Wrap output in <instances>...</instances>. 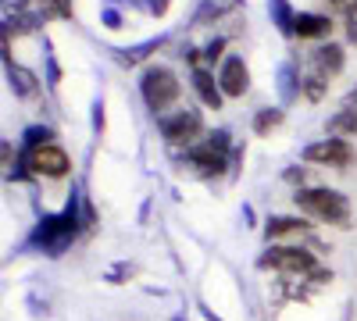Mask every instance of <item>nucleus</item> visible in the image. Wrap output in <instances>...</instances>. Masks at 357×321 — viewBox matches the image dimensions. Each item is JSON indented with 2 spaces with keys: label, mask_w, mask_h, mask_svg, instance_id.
<instances>
[{
  "label": "nucleus",
  "mask_w": 357,
  "mask_h": 321,
  "mask_svg": "<svg viewBox=\"0 0 357 321\" xmlns=\"http://www.w3.org/2000/svg\"><path fill=\"white\" fill-rule=\"evenodd\" d=\"M79 228H86V225H82V218H79V193H72L68 208H65L61 214H43V218H40V225L33 228V236H29V246L43 250L47 257H61V253L75 243Z\"/></svg>",
  "instance_id": "obj_1"
},
{
  "label": "nucleus",
  "mask_w": 357,
  "mask_h": 321,
  "mask_svg": "<svg viewBox=\"0 0 357 321\" xmlns=\"http://www.w3.org/2000/svg\"><path fill=\"white\" fill-rule=\"evenodd\" d=\"M293 203L296 211L314 218V221H325V225H336V228H347L350 225V200L340 193V189H329V186H304L293 193Z\"/></svg>",
  "instance_id": "obj_2"
},
{
  "label": "nucleus",
  "mask_w": 357,
  "mask_h": 321,
  "mask_svg": "<svg viewBox=\"0 0 357 321\" xmlns=\"http://www.w3.org/2000/svg\"><path fill=\"white\" fill-rule=\"evenodd\" d=\"M229 154H232V136L229 129H215L204 139H197L186 150V161L197 175H222L229 168Z\"/></svg>",
  "instance_id": "obj_3"
},
{
  "label": "nucleus",
  "mask_w": 357,
  "mask_h": 321,
  "mask_svg": "<svg viewBox=\"0 0 357 321\" xmlns=\"http://www.w3.org/2000/svg\"><path fill=\"white\" fill-rule=\"evenodd\" d=\"M257 268L261 272H279V275H289V279H301V275H311L318 272V257L307 250V246H282V243H272L261 257H257Z\"/></svg>",
  "instance_id": "obj_4"
},
{
  "label": "nucleus",
  "mask_w": 357,
  "mask_h": 321,
  "mask_svg": "<svg viewBox=\"0 0 357 321\" xmlns=\"http://www.w3.org/2000/svg\"><path fill=\"white\" fill-rule=\"evenodd\" d=\"M178 75L172 72V68H165V65H146L143 68V75H139V93H143V104L151 107L158 118L161 114L178 100Z\"/></svg>",
  "instance_id": "obj_5"
},
{
  "label": "nucleus",
  "mask_w": 357,
  "mask_h": 321,
  "mask_svg": "<svg viewBox=\"0 0 357 321\" xmlns=\"http://www.w3.org/2000/svg\"><path fill=\"white\" fill-rule=\"evenodd\" d=\"M158 129H161L168 147H186L190 150L197 143V136L204 132V118H200L197 107H175V111H165L158 118Z\"/></svg>",
  "instance_id": "obj_6"
},
{
  "label": "nucleus",
  "mask_w": 357,
  "mask_h": 321,
  "mask_svg": "<svg viewBox=\"0 0 357 321\" xmlns=\"http://www.w3.org/2000/svg\"><path fill=\"white\" fill-rule=\"evenodd\" d=\"M25 168L33 175H43V179H65L72 171V161L57 143H43V147L25 150Z\"/></svg>",
  "instance_id": "obj_7"
},
{
  "label": "nucleus",
  "mask_w": 357,
  "mask_h": 321,
  "mask_svg": "<svg viewBox=\"0 0 357 321\" xmlns=\"http://www.w3.org/2000/svg\"><path fill=\"white\" fill-rule=\"evenodd\" d=\"M307 164H325V168H347L354 164V147L347 139H336V136H325V139H314L304 147L301 154Z\"/></svg>",
  "instance_id": "obj_8"
},
{
  "label": "nucleus",
  "mask_w": 357,
  "mask_h": 321,
  "mask_svg": "<svg viewBox=\"0 0 357 321\" xmlns=\"http://www.w3.org/2000/svg\"><path fill=\"white\" fill-rule=\"evenodd\" d=\"M218 86H222V93L225 97H243L250 90V68L243 57H225L222 68H218Z\"/></svg>",
  "instance_id": "obj_9"
},
{
  "label": "nucleus",
  "mask_w": 357,
  "mask_h": 321,
  "mask_svg": "<svg viewBox=\"0 0 357 321\" xmlns=\"http://www.w3.org/2000/svg\"><path fill=\"white\" fill-rule=\"evenodd\" d=\"M190 86H193V93L200 97V104H204V107H211V111H218V107H222V97H225V93H222L218 75H215L211 68H204V65H200V68H193V72H190Z\"/></svg>",
  "instance_id": "obj_10"
},
{
  "label": "nucleus",
  "mask_w": 357,
  "mask_h": 321,
  "mask_svg": "<svg viewBox=\"0 0 357 321\" xmlns=\"http://www.w3.org/2000/svg\"><path fill=\"white\" fill-rule=\"evenodd\" d=\"M343 65H347V54H343L340 43H321V47L311 54V68H314L318 75H325V79H336V75L343 72Z\"/></svg>",
  "instance_id": "obj_11"
},
{
  "label": "nucleus",
  "mask_w": 357,
  "mask_h": 321,
  "mask_svg": "<svg viewBox=\"0 0 357 321\" xmlns=\"http://www.w3.org/2000/svg\"><path fill=\"white\" fill-rule=\"evenodd\" d=\"M333 33V18L329 15H318V11H301L293 25V36L301 40H329Z\"/></svg>",
  "instance_id": "obj_12"
},
{
  "label": "nucleus",
  "mask_w": 357,
  "mask_h": 321,
  "mask_svg": "<svg viewBox=\"0 0 357 321\" xmlns=\"http://www.w3.org/2000/svg\"><path fill=\"white\" fill-rule=\"evenodd\" d=\"M296 232H307V221L304 218H289V214H272L264 221V240L268 243H275V240H282V236H296Z\"/></svg>",
  "instance_id": "obj_13"
},
{
  "label": "nucleus",
  "mask_w": 357,
  "mask_h": 321,
  "mask_svg": "<svg viewBox=\"0 0 357 321\" xmlns=\"http://www.w3.org/2000/svg\"><path fill=\"white\" fill-rule=\"evenodd\" d=\"M8 79H11V90H15V97H22V100L36 97V90H40V79H36V72H29L25 65L11 61V57H8Z\"/></svg>",
  "instance_id": "obj_14"
},
{
  "label": "nucleus",
  "mask_w": 357,
  "mask_h": 321,
  "mask_svg": "<svg viewBox=\"0 0 357 321\" xmlns=\"http://www.w3.org/2000/svg\"><path fill=\"white\" fill-rule=\"evenodd\" d=\"M243 0H200V8H197V15H193V25H207V22H218V18H225L229 11H236Z\"/></svg>",
  "instance_id": "obj_15"
},
{
  "label": "nucleus",
  "mask_w": 357,
  "mask_h": 321,
  "mask_svg": "<svg viewBox=\"0 0 357 321\" xmlns=\"http://www.w3.org/2000/svg\"><path fill=\"white\" fill-rule=\"evenodd\" d=\"M165 43H168V36L161 33V36L146 40V43H136V47H126V50H114V54H118V61H122V65H139V61H146L151 54H158Z\"/></svg>",
  "instance_id": "obj_16"
},
{
  "label": "nucleus",
  "mask_w": 357,
  "mask_h": 321,
  "mask_svg": "<svg viewBox=\"0 0 357 321\" xmlns=\"http://www.w3.org/2000/svg\"><path fill=\"white\" fill-rule=\"evenodd\" d=\"M325 132L329 136H336V139H347V136H357V111H350V107H343V111H336L329 122H325Z\"/></svg>",
  "instance_id": "obj_17"
},
{
  "label": "nucleus",
  "mask_w": 357,
  "mask_h": 321,
  "mask_svg": "<svg viewBox=\"0 0 357 321\" xmlns=\"http://www.w3.org/2000/svg\"><path fill=\"white\" fill-rule=\"evenodd\" d=\"M268 15H272V25L279 29L282 36H293V25H296V11L289 8V0H268Z\"/></svg>",
  "instance_id": "obj_18"
},
{
  "label": "nucleus",
  "mask_w": 357,
  "mask_h": 321,
  "mask_svg": "<svg viewBox=\"0 0 357 321\" xmlns=\"http://www.w3.org/2000/svg\"><path fill=\"white\" fill-rule=\"evenodd\" d=\"M279 93H282L286 104H289L293 97H301V75H296V61H286V65L279 68Z\"/></svg>",
  "instance_id": "obj_19"
},
{
  "label": "nucleus",
  "mask_w": 357,
  "mask_h": 321,
  "mask_svg": "<svg viewBox=\"0 0 357 321\" xmlns=\"http://www.w3.org/2000/svg\"><path fill=\"white\" fill-rule=\"evenodd\" d=\"M282 118H286V111H282V107H261V111L254 114V132H257V136L275 132V129L282 125Z\"/></svg>",
  "instance_id": "obj_20"
},
{
  "label": "nucleus",
  "mask_w": 357,
  "mask_h": 321,
  "mask_svg": "<svg viewBox=\"0 0 357 321\" xmlns=\"http://www.w3.org/2000/svg\"><path fill=\"white\" fill-rule=\"evenodd\" d=\"M325 90H329V79L318 75L314 68L301 79V97H307V100H321V97H325Z\"/></svg>",
  "instance_id": "obj_21"
},
{
  "label": "nucleus",
  "mask_w": 357,
  "mask_h": 321,
  "mask_svg": "<svg viewBox=\"0 0 357 321\" xmlns=\"http://www.w3.org/2000/svg\"><path fill=\"white\" fill-rule=\"evenodd\" d=\"M50 139H54V129H47V125H29V129L22 132V147L33 150V147H43V143H50Z\"/></svg>",
  "instance_id": "obj_22"
},
{
  "label": "nucleus",
  "mask_w": 357,
  "mask_h": 321,
  "mask_svg": "<svg viewBox=\"0 0 357 321\" xmlns=\"http://www.w3.org/2000/svg\"><path fill=\"white\" fill-rule=\"evenodd\" d=\"M222 50H225V36H215L211 43L204 47V61H207V65H215L218 57H222Z\"/></svg>",
  "instance_id": "obj_23"
},
{
  "label": "nucleus",
  "mask_w": 357,
  "mask_h": 321,
  "mask_svg": "<svg viewBox=\"0 0 357 321\" xmlns=\"http://www.w3.org/2000/svg\"><path fill=\"white\" fill-rule=\"evenodd\" d=\"M329 8L340 11L343 18H350V15H357V0H329Z\"/></svg>",
  "instance_id": "obj_24"
},
{
  "label": "nucleus",
  "mask_w": 357,
  "mask_h": 321,
  "mask_svg": "<svg viewBox=\"0 0 357 321\" xmlns=\"http://www.w3.org/2000/svg\"><path fill=\"white\" fill-rule=\"evenodd\" d=\"M304 179H307L304 168H289V171H286V182H293L296 189H304Z\"/></svg>",
  "instance_id": "obj_25"
},
{
  "label": "nucleus",
  "mask_w": 357,
  "mask_h": 321,
  "mask_svg": "<svg viewBox=\"0 0 357 321\" xmlns=\"http://www.w3.org/2000/svg\"><path fill=\"white\" fill-rule=\"evenodd\" d=\"M168 4H172V0H146V11H151V15H158V18H161V15L168 11Z\"/></svg>",
  "instance_id": "obj_26"
},
{
  "label": "nucleus",
  "mask_w": 357,
  "mask_h": 321,
  "mask_svg": "<svg viewBox=\"0 0 357 321\" xmlns=\"http://www.w3.org/2000/svg\"><path fill=\"white\" fill-rule=\"evenodd\" d=\"M126 275H132V265H118V268L107 275V282H114V285H118V279H126Z\"/></svg>",
  "instance_id": "obj_27"
},
{
  "label": "nucleus",
  "mask_w": 357,
  "mask_h": 321,
  "mask_svg": "<svg viewBox=\"0 0 357 321\" xmlns=\"http://www.w3.org/2000/svg\"><path fill=\"white\" fill-rule=\"evenodd\" d=\"M104 22H107L111 29H118V25H122V15H118L114 8H104Z\"/></svg>",
  "instance_id": "obj_28"
},
{
  "label": "nucleus",
  "mask_w": 357,
  "mask_h": 321,
  "mask_svg": "<svg viewBox=\"0 0 357 321\" xmlns=\"http://www.w3.org/2000/svg\"><path fill=\"white\" fill-rule=\"evenodd\" d=\"M93 129H97V132L104 129V104H100V100L93 104Z\"/></svg>",
  "instance_id": "obj_29"
},
{
  "label": "nucleus",
  "mask_w": 357,
  "mask_h": 321,
  "mask_svg": "<svg viewBox=\"0 0 357 321\" xmlns=\"http://www.w3.org/2000/svg\"><path fill=\"white\" fill-rule=\"evenodd\" d=\"M347 40H350V43H357V15H350V18H347Z\"/></svg>",
  "instance_id": "obj_30"
}]
</instances>
